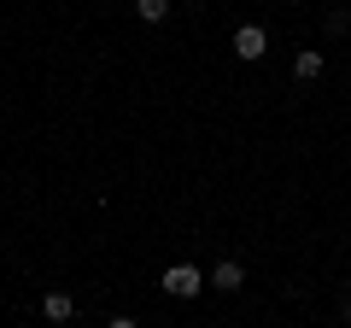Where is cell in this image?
Segmentation results:
<instances>
[{
  "label": "cell",
  "instance_id": "cell-2",
  "mask_svg": "<svg viewBox=\"0 0 351 328\" xmlns=\"http://www.w3.org/2000/svg\"><path fill=\"white\" fill-rule=\"evenodd\" d=\"M234 53H240V59H263V53H269V30H263V24H240L234 30Z\"/></svg>",
  "mask_w": 351,
  "mask_h": 328
},
{
  "label": "cell",
  "instance_id": "cell-3",
  "mask_svg": "<svg viewBox=\"0 0 351 328\" xmlns=\"http://www.w3.org/2000/svg\"><path fill=\"white\" fill-rule=\"evenodd\" d=\"M211 288H217V293H240V288H246V270H240L234 258H223V264L211 270Z\"/></svg>",
  "mask_w": 351,
  "mask_h": 328
},
{
  "label": "cell",
  "instance_id": "cell-5",
  "mask_svg": "<svg viewBox=\"0 0 351 328\" xmlns=\"http://www.w3.org/2000/svg\"><path fill=\"white\" fill-rule=\"evenodd\" d=\"M293 76H299V82H316V76H322V53H316V47H304L299 59H293Z\"/></svg>",
  "mask_w": 351,
  "mask_h": 328
},
{
  "label": "cell",
  "instance_id": "cell-1",
  "mask_svg": "<svg viewBox=\"0 0 351 328\" xmlns=\"http://www.w3.org/2000/svg\"><path fill=\"white\" fill-rule=\"evenodd\" d=\"M164 293H170V299H199V288H205V276L193 264H170L164 270V281H158Z\"/></svg>",
  "mask_w": 351,
  "mask_h": 328
},
{
  "label": "cell",
  "instance_id": "cell-6",
  "mask_svg": "<svg viewBox=\"0 0 351 328\" xmlns=\"http://www.w3.org/2000/svg\"><path fill=\"white\" fill-rule=\"evenodd\" d=\"M135 18L141 24H164L170 18V0H135Z\"/></svg>",
  "mask_w": 351,
  "mask_h": 328
},
{
  "label": "cell",
  "instance_id": "cell-8",
  "mask_svg": "<svg viewBox=\"0 0 351 328\" xmlns=\"http://www.w3.org/2000/svg\"><path fill=\"white\" fill-rule=\"evenodd\" d=\"M346 323H351V293H346Z\"/></svg>",
  "mask_w": 351,
  "mask_h": 328
},
{
  "label": "cell",
  "instance_id": "cell-7",
  "mask_svg": "<svg viewBox=\"0 0 351 328\" xmlns=\"http://www.w3.org/2000/svg\"><path fill=\"white\" fill-rule=\"evenodd\" d=\"M106 328H141V323H135V316H112V323H106Z\"/></svg>",
  "mask_w": 351,
  "mask_h": 328
},
{
  "label": "cell",
  "instance_id": "cell-4",
  "mask_svg": "<svg viewBox=\"0 0 351 328\" xmlns=\"http://www.w3.org/2000/svg\"><path fill=\"white\" fill-rule=\"evenodd\" d=\"M41 316H47V323H71L76 299H71V293H47V299H41Z\"/></svg>",
  "mask_w": 351,
  "mask_h": 328
}]
</instances>
